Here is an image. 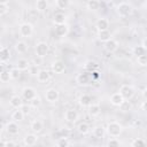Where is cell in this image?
Listing matches in <instances>:
<instances>
[{
	"label": "cell",
	"mask_w": 147,
	"mask_h": 147,
	"mask_svg": "<svg viewBox=\"0 0 147 147\" xmlns=\"http://www.w3.org/2000/svg\"><path fill=\"white\" fill-rule=\"evenodd\" d=\"M106 131H107V133H108L109 137H111V138H118L122 134V132H123V126L118 122L113 121V122H109L107 124Z\"/></svg>",
	"instance_id": "obj_1"
},
{
	"label": "cell",
	"mask_w": 147,
	"mask_h": 147,
	"mask_svg": "<svg viewBox=\"0 0 147 147\" xmlns=\"http://www.w3.org/2000/svg\"><path fill=\"white\" fill-rule=\"evenodd\" d=\"M116 11L119 15V17H129L133 13V8L127 2H121L116 7Z\"/></svg>",
	"instance_id": "obj_2"
},
{
	"label": "cell",
	"mask_w": 147,
	"mask_h": 147,
	"mask_svg": "<svg viewBox=\"0 0 147 147\" xmlns=\"http://www.w3.org/2000/svg\"><path fill=\"white\" fill-rule=\"evenodd\" d=\"M45 99H46V101H48L49 103H56L57 101H59V99H60V93H59V91L56 90V88H53V87H51V88H47L46 91H45Z\"/></svg>",
	"instance_id": "obj_3"
},
{
	"label": "cell",
	"mask_w": 147,
	"mask_h": 147,
	"mask_svg": "<svg viewBox=\"0 0 147 147\" xmlns=\"http://www.w3.org/2000/svg\"><path fill=\"white\" fill-rule=\"evenodd\" d=\"M18 33L21 37H24V38L31 37L33 33V25L31 23H28V22L22 23L18 28Z\"/></svg>",
	"instance_id": "obj_4"
},
{
	"label": "cell",
	"mask_w": 147,
	"mask_h": 147,
	"mask_svg": "<svg viewBox=\"0 0 147 147\" xmlns=\"http://www.w3.org/2000/svg\"><path fill=\"white\" fill-rule=\"evenodd\" d=\"M118 92L123 95V98H124L125 100H131V99L134 96V88H133V86L127 85V84L122 85V86L119 87V91H118Z\"/></svg>",
	"instance_id": "obj_5"
},
{
	"label": "cell",
	"mask_w": 147,
	"mask_h": 147,
	"mask_svg": "<svg viewBox=\"0 0 147 147\" xmlns=\"http://www.w3.org/2000/svg\"><path fill=\"white\" fill-rule=\"evenodd\" d=\"M36 55L39 56V57H45L47 54H48V51H49V46L47 42L45 41H39L37 45H36Z\"/></svg>",
	"instance_id": "obj_6"
},
{
	"label": "cell",
	"mask_w": 147,
	"mask_h": 147,
	"mask_svg": "<svg viewBox=\"0 0 147 147\" xmlns=\"http://www.w3.org/2000/svg\"><path fill=\"white\" fill-rule=\"evenodd\" d=\"M91 72H82V74H78L77 77H76V83L79 85V86H86L91 83Z\"/></svg>",
	"instance_id": "obj_7"
},
{
	"label": "cell",
	"mask_w": 147,
	"mask_h": 147,
	"mask_svg": "<svg viewBox=\"0 0 147 147\" xmlns=\"http://www.w3.org/2000/svg\"><path fill=\"white\" fill-rule=\"evenodd\" d=\"M79 118V114L75 109H67L64 111V119L68 123H76Z\"/></svg>",
	"instance_id": "obj_8"
},
{
	"label": "cell",
	"mask_w": 147,
	"mask_h": 147,
	"mask_svg": "<svg viewBox=\"0 0 147 147\" xmlns=\"http://www.w3.org/2000/svg\"><path fill=\"white\" fill-rule=\"evenodd\" d=\"M5 131L9 134V136H16L20 131V127H18V124L17 122L15 121H10L8 122L6 125H5Z\"/></svg>",
	"instance_id": "obj_9"
},
{
	"label": "cell",
	"mask_w": 147,
	"mask_h": 147,
	"mask_svg": "<svg viewBox=\"0 0 147 147\" xmlns=\"http://www.w3.org/2000/svg\"><path fill=\"white\" fill-rule=\"evenodd\" d=\"M36 95H37V92H36V90H34L33 87L28 86V87H24V88L22 90V98H23L24 100H26V101L32 100Z\"/></svg>",
	"instance_id": "obj_10"
},
{
	"label": "cell",
	"mask_w": 147,
	"mask_h": 147,
	"mask_svg": "<svg viewBox=\"0 0 147 147\" xmlns=\"http://www.w3.org/2000/svg\"><path fill=\"white\" fill-rule=\"evenodd\" d=\"M51 68H52V71L54 74H62L65 70V64L61 60H56L51 64Z\"/></svg>",
	"instance_id": "obj_11"
},
{
	"label": "cell",
	"mask_w": 147,
	"mask_h": 147,
	"mask_svg": "<svg viewBox=\"0 0 147 147\" xmlns=\"http://www.w3.org/2000/svg\"><path fill=\"white\" fill-rule=\"evenodd\" d=\"M109 101H110V103H111L113 106L119 107V106L125 101V99L123 98V95H122L119 92H116V93H113V94L110 95Z\"/></svg>",
	"instance_id": "obj_12"
},
{
	"label": "cell",
	"mask_w": 147,
	"mask_h": 147,
	"mask_svg": "<svg viewBox=\"0 0 147 147\" xmlns=\"http://www.w3.org/2000/svg\"><path fill=\"white\" fill-rule=\"evenodd\" d=\"M38 141V136L37 133L32 132V133H28L24 138H23V144L25 146H34Z\"/></svg>",
	"instance_id": "obj_13"
},
{
	"label": "cell",
	"mask_w": 147,
	"mask_h": 147,
	"mask_svg": "<svg viewBox=\"0 0 147 147\" xmlns=\"http://www.w3.org/2000/svg\"><path fill=\"white\" fill-rule=\"evenodd\" d=\"M103 44H105V45H103L105 49H106L107 52H109V53H113V52L117 51V48H118V42H117V40H115V39H113V38H110L109 40H107V41L103 42Z\"/></svg>",
	"instance_id": "obj_14"
},
{
	"label": "cell",
	"mask_w": 147,
	"mask_h": 147,
	"mask_svg": "<svg viewBox=\"0 0 147 147\" xmlns=\"http://www.w3.org/2000/svg\"><path fill=\"white\" fill-rule=\"evenodd\" d=\"M9 105L15 108V109H18V108H22V106L24 105L23 103V98L20 96V95H13L10 99H9Z\"/></svg>",
	"instance_id": "obj_15"
},
{
	"label": "cell",
	"mask_w": 147,
	"mask_h": 147,
	"mask_svg": "<svg viewBox=\"0 0 147 147\" xmlns=\"http://www.w3.org/2000/svg\"><path fill=\"white\" fill-rule=\"evenodd\" d=\"M54 32L57 37H64L68 34L69 32V26L67 24H60V25H55Z\"/></svg>",
	"instance_id": "obj_16"
},
{
	"label": "cell",
	"mask_w": 147,
	"mask_h": 147,
	"mask_svg": "<svg viewBox=\"0 0 147 147\" xmlns=\"http://www.w3.org/2000/svg\"><path fill=\"white\" fill-rule=\"evenodd\" d=\"M37 80L39 83H47L51 79V72L48 70H39V72L37 74Z\"/></svg>",
	"instance_id": "obj_17"
},
{
	"label": "cell",
	"mask_w": 147,
	"mask_h": 147,
	"mask_svg": "<svg viewBox=\"0 0 147 147\" xmlns=\"http://www.w3.org/2000/svg\"><path fill=\"white\" fill-rule=\"evenodd\" d=\"M78 103L84 107V108H88L93 102H92V96L88 94H82L78 99Z\"/></svg>",
	"instance_id": "obj_18"
},
{
	"label": "cell",
	"mask_w": 147,
	"mask_h": 147,
	"mask_svg": "<svg viewBox=\"0 0 147 147\" xmlns=\"http://www.w3.org/2000/svg\"><path fill=\"white\" fill-rule=\"evenodd\" d=\"M30 129L32 130V132L38 134L44 130V123L40 119H33L31 122V124H30Z\"/></svg>",
	"instance_id": "obj_19"
},
{
	"label": "cell",
	"mask_w": 147,
	"mask_h": 147,
	"mask_svg": "<svg viewBox=\"0 0 147 147\" xmlns=\"http://www.w3.org/2000/svg\"><path fill=\"white\" fill-rule=\"evenodd\" d=\"M95 28L98 29V31H103V30H108L109 28V21L105 17H101L96 21L95 23Z\"/></svg>",
	"instance_id": "obj_20"
},
{
	"label": "cell",
	"mask_w": 147,
	"mask_h": 147,
	"mask_svg": "<svg viewBox=\"0 0 147 147\" xmlns=\"http://www.w3.org/2000/svg\"><path fill=\"white\" fill-rule=\"evenodd\" d=\"M84 69L86 70V71H88V72H93V71H96L98 69H99V64H98V62H95V61H93V60H87L85 63H84Z\"/></svg>",
	"instance_id": "obj_21"
},
{
	"label": "cell",
	"mask_w": 147,
	"mask_h": 147,
	"mask_svg": "<svg viewBox=\"0 0 147 147\" xmlns=\"http://www.w3.org/2000/svg\"><path fill=\"white\" fill-rule=\"evenodd\" d=\"M106 129L102 126V125H98V126H95L93 130H92V134L94 136V138H96V139H101V138H103L105 137V134H106Z\"/></svg>",
	"instance_id": "obj_22"
},
{
	"label": "cell",
	"mask_w": 147,
	"mask_h": 147,
	"mask_svg": "<svg viewBox=\"0 0 147 147\" xmlns=\"http://www.w3.org/2000/svg\"><path fill=\"white\" fill-rule=\"evenodd\" d=\"M10 49L7 47V46H2L1 49H0V60L1 62H7L9 59H10Z\"/></svg>",
	"instance_id": "obj_23"
},
{
	"label": "cell",
	"mask_w": 147,
	"mask_h": 147,
	"mask_svg": "<svg viewBox=\"0 0 147 147\" xmlns=\"http://www.w3.org/2000/svg\"><path fill=\"white\" fill-rule=\"evenodd\" d=\"M88 114L92 116V117H96L101 114V107L99 103H92L90 107H88Z\"/></svg>",
	"instance_id": "obj_24"
},
{
	"label": "cell",
	"mask_w": 147,
	"mask_h": 147,
	"mask_svg": "<svg viewBox=\"0 0 147 147\" xmlns=\"http://www.w3.org/2000/svg\"><path fill=\"white\" fill-rule=\"evenodd\" d=\"M15 51H16V53H18V54H24V53H26V51H28V45H26V42L25 41H22V40H18L16 44H15Z\"/></svg>",
	"instance_id": "obj_25"
},
{
	"label": "cell",
	"mask_w": 147,
	"mask_h": 147,
	"mask_svg": "<svg viewBox=\"0 0 147 147\" xmlns=\"http://www.w3.org/2000/svg\"><path fill=\"white\" fill-rule=\"evenodd\" d=\"M98 39L101 41V42H106L107 40H109L111 38V33L109 30H103V31H98V34H96Z\"/></svg>",
	"instance_id": "obj_26"
},
{
	"label": "cell",
	"mask_w": 147,
	"mask_h": 147,
	"mask_svg": "<svg viewBox=\"0 0 147 147\" xmlns=\"http://www.w3.org/2000/svg\"><path fill=\"white\" fill-rule=\"evenodd\" d=\"M16 67H17L21 71H25V70H29V69H30L31 64H30V62H29L26 59H18V61H17V63H16Z\"/></svg>",
	"instance_id": "obj_27"
},
{
	"label": "cell",
	"mask_w": 147,
	"mask_h": 147,
	"mask_svg": "<svg viewBox=\"0 0 147 147\" xmlns=\"http://www.w3.org/2000/svg\"><path fill=\"white\" fill-rule=\"evenodd\" d=\"M24 116H25V114L23 113V110H22L21 108H18V109H16V110L13 111V114H11V119L18 123V122H22V121L24 119Z\"/></svg>",
	"instance_id": "obj_28"
},
{
	"label": "cell",
	"mask_w": 147,
	"mask_h": 147,
	"mask_svg": "<svg viewBox=\"0 0 147 147\" xmlns=\"http://www.w3.org/2000/svg\"><path fill=\"white\" fill-rule=\"evenodd\" d=\"M65 15L63 13H55L54 17H53V23L55 25H60V24H65Z\"/></svg>",
	"instance_id": "obj_29"
},
{
	"label": "cell",
	"mask_w": 147,
	"mask_h": 147,
	"mask_svg": "<svg viewBox=\"0 0 147 147\" xmlns=\"http://www.w3.org/2000/svg\"><path fill=\"white\" fill-rule=\"evenodd\" d=\"M77 131L80 133V134H87V133H90V131H91V127H90V125L86 123V122H80L79 124H78V126H77Z\"/></svg>",
	"instance_id": "obj_30"
},
{
	"label": "cell",
	"mask_w": 147,
	"mask_h": 147,
	"mask_svg": "<svg viewBox=\"0 0 147 147\" xmlns=\"http://www.w3.org/2000/svg\"><path fill=\"white\" fill-rule=\"evenodd\" d=\"M86 7H87L88 10L95 11V10H98L100 8V1L99 0H88Z\"/></svg>",
	"instance_id": "obj_31"
},
{
	"label": "cell",
	"mask_w": 147,
	"mask_h": 147,
	"mask_svg": "<svg viewBox=\"0 0 147 147\" xmlns=\"http://www.w3.org/2000/svg\"><path fill=\"white\" fill-rule=\"evenodd\" d=\"M47 7H48L47 0H37L36 1V9L38 11H44L47 9Z\"/></svg>",
	"instance_id": "obj_32"
},
{
	"label": "cell",
	"mask_w": 147,
	"mask_h": 147,
	"mask_svg": "<svg viewBox=\"0 0 147 147\" xmlns=\"http://www.w3.org/2000/svg\"><path fill=\"white\" fill-rule=\"evenodd\" d=\"M70 145H71L70 140L68 138H64V137L63 138H59L57 141H56V146L57 147H68Z\"/></svg>",
	"instance_id": "obj_33"
},
{
	"label": "cell",
	"mask_w": 147,
	"mask_h": 147,
	"mask_svg": "<svg viewBox=\"0 0 147 147\" xmlns=\"http://www.w3.org/2000/svg\"><path fill=\"white\" fill-rule=\"evenodd\" d=\"M131 146L132 147H144V146H146V141L141 138H136L131 141Z\"/></svg>",
	"instance_id": "obj_34"
},
{
	"label": "cell",
	"mask_w": 147,
	"mask_h": 147,
	"mask_svg": "<svg viewBox=\"0 0 147 147\" xmlns=\"http://www.w3.org/2000/svg\"><path fill=\"white\" fill-rule=\"evenodd\" d=\"M55 3H56V7L60 8V9H65L69 7L70 5V0H55Z\"/></svg>",
	"instance_id": "obj_35"
},
{
	"label": "cell",
	"mask_w": 147,
	"mask_h": 147,
	"mask_svg": "<svg viewBox=\"0 0 147 147\" xmlns=\"http://www.w3.org/2000/svg\"><path fill=\"white\" fill-rule=\"evenodd\" d=\"M9 72H10V77H11V79H18V78L21 77V70H20L17 67L11 68V69L9 70Z\"/></svg>",
	"instance_id": "obj_36"
},
{
	"label": "cell",
	"mask_w": 147,
	"mask_h": 147,
	"mask_svg": "<svg viewBox=\"0 0 147 147\" xmlns=\"http://www.w3.org/2000/svg\"><path fill=\"white\" fill-rule=\"evenodd\" d=\"M9 79H11L10 72L9 71H6V70H2L1 74H0V80L2 83H7V82H9Z\"/></svg>",
	"instance_id": "obj_37"
},
{
	"label": "cell",
	"mask_w": 147,
	"mask_h": 147,
	"mask_svg": "<svg viewBox=\"0 0 147 147\" xmlns=\"http://www.w3.org/2000/svg\"><path fill=\"white\" fill-rule=\"evenodd\" d=\"M137 62H138L139 65L146 67L147 65V54H142V55L137 56Z\"/></svg>",
	"instance_id": "obj_38"
},
{
	"label": "cell",
	"mask_w": 147,
	"mask_h": 147,
	"mask_svg": "<svg viewBox=\"0 0 147 147\" xmlns=\"http://www.w3.org/2000/svg\"><path fill=\"white\" fill-rule=\"evenodd\" d=\"M122 145V142L117 139V138H110L108 141H107V146H109V147H118V146H121Z\"/></svg>",
	"instance_id": "obj_39"
},
{
	"label": "cell",
	"mask_w": 147,
	"mask_h": 147,
	"mask_svg": "<svg viewBox=\"0 0 147 147\" xmlns=\"http://www.w3.org/2000/svg\"><path fill=\"white\" fill-rule=\"evenodd\" d=\"M145 52H146V51H145V48H144L141 45H139V46H134V47H133V54L137 55V56L145 54Z\"/></svg>",
	"instance_id": "obj_40"
},
{
	"label": "cell",
	"mask_w": 147,
	"mask_h": 147,
	"mask_svg": "<svg viewBox=\"0 0 147 147\" xmlns=\"http://www.w3.org/2000/svg\"><path fill=\"white\" fill-rule=\"evenodd\" d=\"M40 103H41V100H40V98H39L38 95H36L32 100H30V106H31V107H33V108L39 107V106H40Z\"/></svg>",
	"instance_id": "obj_41"
},
{
	"label": "cell",
	"mask_w": 147,
	"mask_h": 147,
	"mask_svg": "<svg viewBox=\"0 0 147 147\" xmlns=\"http://www.w3.org/2000/svg\"><path fill=\"white\" fill-rule=\"evenodd\" d=\"M9 11V6L8 3H0V15L3 16Z\"/></svg>",
	"instance_id": "obj_42"
},
{
	"label": "cell",
	"mask_w": 147,
	"mask_h": 147,
	"mask_svg": "<svg viewBox=\"0 0 147 147\" xmlns=\"http://www.w3.org/2000/svg\"><path fill=\"white\" fill-rule=\"evenodd\" d=\"M119 107L122 108V110H123V111H127V110H130V109H131V103L129 102V100H125V101H124Z\"/></svg>",
	"instance_id": "obj_43"
},
{
	"label": "cell",
	"mask_w": 147,
	"mask_h": 147,
	"mask_svg": "<svg viewBox=\"0 0 147 147\" xmlns=\"http://www.w3.org/2000/svg\"><path fill=\"white\" fill-rule=\"evenodd\" d=\"M1 146H2V147H15L16 144H15L14 141H10V140H9V141H2V142H1Z\"/></svg>",
	"instance_id": "obj_44"
},
{
	"label": "cell",
	"mask_w": 147,
	"mask_h": 147,
	"mask_svg": "<svg viewBox=\"0 0 147 147\" xmlns=\"http://www.w3.org/2000/svg\"><path fill=\"white\" fill-rule=\"evenodd\" d=\"M29 71H30V74H31V75H36V76H37V74L39 72V70L37 69V65H34V64H33L32 67H30Z\"/></svg>",
	"instance_id": "obj_45"
},
{
	"label": "cell",
	"mask_w": 147,
	"mask_h": 147,
	"mask_svg": "<svg viewBox=\"0 0 147 147\" xmlns=\"http://www.w3.org/2000/svg\"><path fill=\"white\" fill-rule=\"evenodd\" d=\"M21 109L23 110V113H24L25 115H28V114L30 113V109H31V106H26V105H23Z\"/></svg>",
	"instance_id": "obj_46"
},
{
	"label": "cell",
	"mask_w": 147,
	"mask_h": 147,
	"mask_svg": "<svg viewBox=\"0 0 147 147\" xmlns=\"http://www.w3.org/2000/svg\"><path fill=\"white\" fill-rule=\"evenodd\" d=\"M141 46L145 48V51H147V37L142 39V41H141Z\"/></svg>",
	"instance_id": "obj_47"
},
{
	"label": "cell",
	"mask_w": 147,
	"mask_h": 147,
	"mask_svg": "<svg viewBox=\"0 0 147 147\" xmlns=\"http://www.w3.org/2000/svg\"><path fill=\"white\" fill-rule=\"evenodd\" d=\"M141 95H142V98H144L145 100H147V87H145V88L141 91Z\"/></svg>",
	"instance_id": "obj_48"
},
{
	"label": "cell",
	"mask_w": 147,
	"mask_h": 147,
	"mask_svg": "<svg viewBox=\"0 0 147 147\" xmlns=\"http://www.w3.org/2000/svg\"><path fill=\"white\" fill-rule=\"evenodd\" d=\"M140 107H141V109H142V110L147 111V100H145V101L141 103V106H140Z\"/></svg>",
	"instance_id": "obj_49"
},
{
	"label": "cell",
	"mask_w": 147,
	"mask_h": 147,
	"mask_svg": "<svg viewBox=\"0 0 147 147\" xmlns=\"http://www.w3.org/2000/svg\"><path fill=\"white\" fill-rule=\"evenodd\" d=\"M41 59H42V57H39V56H38V60H37V59H34V65H37V67H38V65H40V62H41L40 60H41Z\"/></svg>",
	"instance_id": "obj_50"
},
{
	"label": "cell",
	"mask_w": 147,
	"mask_h": 147,
	"mask_svg": "<svg viewBox=\"0 0 147 147\" xmlns=\"http://www.w3.org/2000/svg\"><path fill=\"white\" fill-rule=\"evenodd\" d=\"M9 0H0V3H8Z\"/></svg>",
	"instance_id": "obj_51"
},
{
	"label": "cell",
	"mask_w": 147,
	"mask_h": 147,
	"mask_svg": "<svg viewBox=\"0 0 147 147\" xmlns=\"http://www.w3.org/2000/svg\"><path fill=\"white\" fill-rule=\"evenodd\" d=\"M145 9L147 10V1H146V3H145Z\"/></svg>",
	"instance_id": "obj_52"
}]
</instances>
